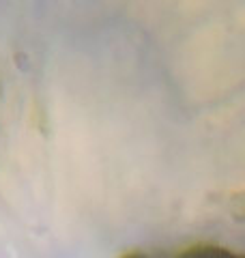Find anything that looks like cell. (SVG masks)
Here are the masks:
<instances>
[{
  "label": "cell",
  "mask_w": 245,
  "mask_h": 258,
  "mask_svg": "<svg viewBox=\"0 0 245 258\" xmlns=\"http://www.w3.org/2000/svg\"><path fill=\"white\" fill-rule=\"evenodd\" d=\"M122 258H149V256L142 254V252H134V254H125Z\"/></svg>",
  "instance_id": "obj_3"
},
{
  "label": "cell",
  "mask_w": 245,
  "mask_h": 258,
  "mask_svg": "<svg viewBox=\"0 0 245 258\" xmlns=\"http://www.w3.org/2000/svg\"><path fill=\"white\" fill-rule=\"evenodd\" d=\"M230 213L236 220H245V194H236L230 203Z\"/></svg>",
  "instance_id": "obj_2"
},
{
  "label": "cell",
  "mask_w": 245,
  "mask_h": 258,
  "mask_svg": "<svg viewBox=\"0 0 245 258\" xmlns=\"http://www.w3.org/2000/svg\"><path fill=\"white\" fill-rule=\"evenodd\" d=\"M176 258H245V254L222 245H194L187 247Z\"/></svg>",
  "instance_id": "obj_1"
}]
</instances>
